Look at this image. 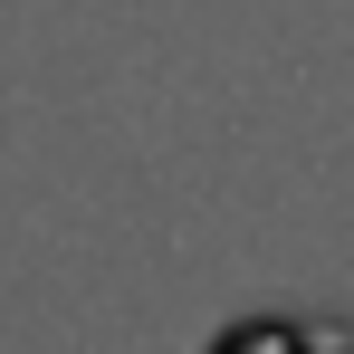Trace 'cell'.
<instances>
[{
  "instance_id": "cell-1",
  "label": "cell",
  "mask_w": 354,
  "mask_h": 354,
  "mask_svg": "<svg viewBox=\"0 0 354 354\" xmlns=\"http://www.w3.org/2000/svg\"><path fill=\"white\" fill-rule=\"evenodd\" d=\"M221 354H354L345 326H297V316H259V326H239Z\"/></svg>"
}]
</instances>
